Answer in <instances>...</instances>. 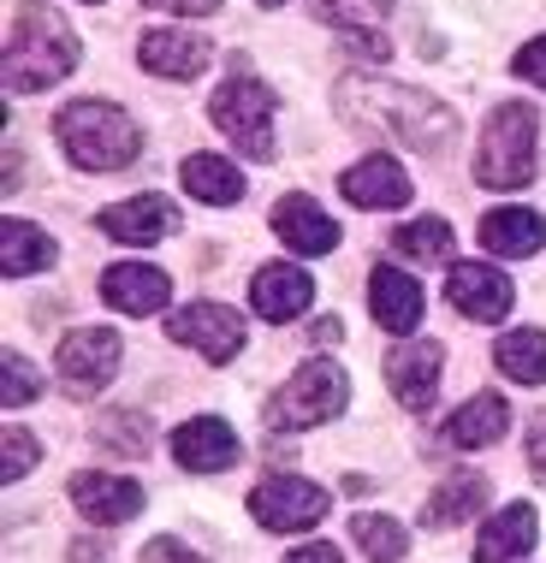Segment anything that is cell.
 I'll return each instance as SVG.
<instances>
[{
  "label": "cell",
  "instance_id": "cb8c5ba5",
  "mask_svg": "<svg viewBox=\"0 0 546 563\" xmlns=\"http://www.w3.org/2000/svg\"><path fill=\"white\" fill-rule=\"evenodd\" d=\"M546 243V220L535 208H493L481 220V250L488 255H535Z\"/></svg>",
  "mask_w": 546,
  "mask_h": 563
},
{
  "label": "cell",
  "instance_id": "7402d4cb",
  "mask_svg": "<svg viewBox=\"0 0 546 563\" xmlns=\"http://www.w3.org/2000/svg\"><path fill=\"white\" fill-rule=\"evenodd\" d=\"M273 232L292 243V255H327L332 243H339V225H332L309 196H280V208H273Z\"/></svg>",
  "mask_w": 546,
  "mask_h": 563
},
{
  "label": "cell",
  "instance_id": "d4e9b609",
  "mask_svg": "<svg viewBox=\"0 0 546 563\" xmlns=\"http://www.w3.org/2000/svg\"><path fill=\"white\" fill-rule=\"evenodd\" d=\"M178 178H185V190L196 196V202H208V208H232L238 196H244V173H238L226 155H185V166H178Z\"/></svg>",
  "mask_w": 546,
  "mask_h": 563
},
{
  "label": "cell",
  "instance_id": "603a6c76",
  "mask_svg": "<svg viewBox=\"0 0 546 563\" xmlns=\"http://www.w3.org/2000/svg\"><path fill=\"white\" fill-rule=\"evenodd\" d=\"M511 428V409L505 398H493V391H481V398H469L458 416L439 428V445H451V451H476V445H493L499 433Z\"/></svg>",
  "mask_w": 546,
  "mask_h": 563
},
{
  "label": "cell",
  "instance_id": "f1b7e54d",
  "mask_svg": "<svg viewBox=\"0 0 546 563\" xmlns=\"http://www.w3.org/2000/svg\"><path fill=\"white\" fill-rule=\"evenodd\" d=\"M96 439L108 445L113 456H149V439H155V421L143 416V409H113V416H101Z\"/></svg>",
  "mask_w": 546,
  "mask_h": 563
},
{
  "label": "cell",
  "instance_id": "83f0119b",
  "mask_svg": "<svg viewBox=\"0 0 546 563\" xmlns=\"http://www.w3.org/2000/svg\"><path fill=\"white\" fill-rule=\"evenodd\" d=\"M54 262V238L42 232V225L30 220H7V238H0V267L12 273V279H24V273H42Z\"/></svg>",
  "mask_w": 546,
  "mask_h": 563
},
{
  "label": "cell",
  "instance_id": "3957f363",
  "mask_svg": "<svg viewBox=\"0 0 546 563\" xmlns=\"http://www.w3.org/2000/svg\"><path fill=\"white\" fill-rule=\"evenodd\" d=\"M54 136L66 148V161H78L84 173H119L143 155V131L131 113H119L113 101H72L54 119Z\"/></svg>",
  "mask_w": 546,
  "mask_h": 563
},
{
  "label": "cell",
  "instance_id": "ffe728a7",
  "mask_svg": "<svg viewBox=\"0 0 546 563\" xmlns=\"http://www.w3.org/2000/svg\"><path fill=\"white\" fill-rule=\"evenodd\" d=\"M535 534H540V516L528 505H505L488 528H481L476 563H523L528 552H535Z\"/></svg>",
  "mask_w": 546,
  "mask_h": 563
},
{
  "label": "cell",
  "instance_id": "277c9868",
  "mask_svg": "<svg viewBox=\"0 0 546 563\" xmlns=\"http://www.w3.org/2000/svg\"><path fill=\"white\" fill-rule=\"evenodd\" d=\"M535 108L523 101H499L493 119L481 125V148H476V178L488 190H517L535 178Z\"/></svg>",
  "mask_w": 546,
  "mask_h": 563
},
{
  "label": "cell",
  "instance_id": "1f68e13d",
  "mask_svg": "<svg viewBox=\"0 0 546 563\" xmlns=\"http://www.w3.org/2000/svg\"><path fill=\"white\" fill-rule=\"evenodd\" d=\"M0 379H7V404L12 409H24V404L42 398V379H36V368H30L19 350H7V368H0Z\"/></svg>",
  "mask_w": 546,
  "mask_h": 563
},
{
  "label": "cell",
  "instance_id": "484cf974",
  "mask_svg": "<svg viewBox=\"0 0 546 563\" xmlns=\"http://www.w3.org/2000/svg\"><path fill=\"white\" fill-rule=\"evenodd\" d=\"M493 362H499V374L517 379V386H546V332H535V327L505 332L493 350Z\"/></svg>",
  "mask_w": 546,
  "mask_h": 563
},
{
  "label": "cell",
  "instance_id": "5b68a950",
  "mask_svg": "<svg viewBox=\"0 0 546 563\" xmlns=\"http://www.w3.org/2000/svg\"><path fill=\"white\" fill-rule=\"evenodd\" d=\"M273 113H280L273 89L262 78H250V71H232V78L215 89V101H208L215 131L232 148H244L250 161H273Z\"/></svg>",
  "mask_w": 546,
  "mask_h": 563
},
{
  "label": "cell",
  "instance_id": "30bf717a",
  "mask_svg": "<svg viewBox=\"0 0 546 563\" xmlns=\"http://www.w3.org/2000/svg\"><path fill=\"white\" fill-rule=\"evenodd\" d=\"M446 297L458 302V314H463V321H481V327L505 321V314H511V302H517V291H511V279H505V273H499V267H481V262H458V267H451Z\"/></svg>",
  "mask_w": 546,
  "mask_h": 563
},
{
  "label": "cell",
  "instance_id": "836d02e7",
  "mask_svg": "<svg viewBox=\"0 0 546 563\" xmlns=\"http://www.w3.org/2000/svg\"><path fill=\"white\" fill-rule=\"evenodd\" d=\"M143 563H208V558L190 552V545H178V540H149L143 545Z\"/></svg>",
  "mask_w": 546,
  "mask_h": 563
},
{
  "label": "cell",
  "instance_id": "8d00e7d4",
  "mask_svg": "<svg viewBox=\"0 0 546 563\" xmlns=\"http://www.w3.org/2000/svg\"><path fill=\"white\" fill-rule=\"evenodd\" d=\"M285 563H345V558H339V545H327V540H309V545H297V552L285 558Z\"/></svg>",
  "mask_w": 546,
  "mask_h": 563
},
{
  "label": "cell",
  "instance_id": "f546056e",
  "mask_svg": "<svg viewBox=\"0 0 546 563\" xmlns=\"http://www.w3.org/2000/svg\"><path fill=\"white\" fill-rule=\"evenodd\" d=\"M351 540L362 545V558H369V563H404V552H410L404 528L392 522V516H357Z\"/></svg>",
  "mask_w": 546,
  "mask_h": 563
},
{
  "label": "cell",
  "instance_id": "44dd1931",
  "mask_svg": "<svg viewBox=\"0 0 546 563\" xmlns=\"http://www.w3.org/2000/svg\"><path fill=\"white\" fill-rule=\"evenodd\" d=\"M166 273L161 267H143V262H119V267H108L101 273V297L113 302L119 314H155L161 302H166Z\"/></svg>",
  "mask_w": 546,
  "mask_h": 563
},
{
  "label": "cell",
  "instance_id": "7c38bea8",
  "mask_svg": "<svg viewBox=\"0 0 546 563\" xmlns=\"http://www.w3.org/2000/svg\"><path fill=\"white\" fill-rule=\"evenodd\" d=\"M72 505H78L96 528H119L149 505V493L125 475H96V468H89V475L72 481Z\"/></svg>",
  "mask_w": 546,
  "mask_h": 563
},
{
  "label": "cell",
  "instance_id": "4fadbf2b",
  "mask_svg": "<svg viewBox=\"0 0 546 563\" xmlns=\"http://www.w3.org/2000/svg\"><path fill=\"white\" fill-rule=\"evenodd\" d=\"M136 54H143V66L155 71V78L185 84V78H203L215 48H208V36H196V30H149V36L136 42Z\"/></svg>",
  "mask_w": 546,
  "mask_h": 563
},
{
  "label": "cell",
  "instance_id": "f35d334b",
  "mask_svg": "<svg viewBox=\"0 0 546 563\" xmlns=\"http://www.w3.org/2000/svg\"><path fill=\"white\" fill-rule=\"evenodd\" d=\"M78 563H108V552H96V545L84 540V545H78Z\"/></svg>",
  "mask_w": 546,
  "mask_h": 563
},
{
  "label": "cell",
  "instance_id": "e0dca14e",
  "mask_svg": "<svg viewBox=\"0 0 546 563\" xmlns=\"http://www.w3.org/2000/svg\"><path fill=\"white\" fill-rule=\"evenodd\" d=\"M339 196L351 208H404L410 202V178H404L398 161L369 155V161H357L351 173L339 178Z\"/></svg>",
  "mask_w": 546,
  "mask_h": 563
},
{
  "label": "cell",
  "instance_id": "ba28073f",
  "mask_svg": "<svg viewBox=\"0 0 546 563\" xmlns=\"http://www.w3.org/2000/svg\"><path fill=\"white\" fill-rule=\"evenodd\" d=\"M119 350H125L119 332L84 327V332H66V344L54 350V368H59V379H66L78 398H89V391H101L119 374Z\"/></svg>",
  "mask_w": 546,
  "mask_h": 563
},
{
  "label": "cell",
  "instance_id": "4316f807",
  "mask_svg": "<svg viewBox=\"0 0 546 563\" xmlns=\"http://www.w3.org/2000/svg\"><path fill=\"white\" fill-rule=\"evenodd\" d=\"M481 505H488V481H481V475H451L428 505H422V522H428V528H458Z\"/></svg>",
  "mask_w": 546,
  "mask_h": 563
},
{
  "label": "cell",
  "instance_id": "d590c367",
  "mask_svg": "<svg viewBox=\"0 0 546 563\" xmlns=\"http://www.w3.org/2000/svg\"><path fill=\"white\" fill-rule=\"evenodd\" d=\"M149 7H161V12H178V19H208V12L220 7V0H149Z\"/></svg>",
  "mask_w": 546,
  "mask_h": 563
},
{
  "label": "cell",
  "instance_id": "74e56055",
  "mask_svg": "<svg viewBox=\"0 0 546 563\" xmlns=\"http://www.w3.org/2000/svg\"><path fill=\"white\" fill-rule=\"evenodd\" d=\"M528 468H535V475L546 481V416L535 421V428H528Z\"/></svg>",
  "mask_w": 546,
  "mask_h": 563
},
{
  "label": "cell",
  "instance_id": "4dcf8cb0",
  "mask_svg": "<svg viewBox=\"0 0 546 563\" xmlns=\"http://www.w3.org/2000/svg\"><path fill=\"white\" fill-rule=\"evenodd\" d=\"M398 255H416V262H446L451 255V225L446 220H410L398 238H392Z\"/></svg>",
  "mask_w": 546,
  "mask_h": 563
},
{
  "label": "cell",
  "instance_id": "9c48e42d",
  "mask_svg": "<svg viewBox=\"0 0 546 563\" xmlns=\"http://www.w3.org/2000/svg\"><path fill=\"white\" fill-rule=\"evenodd\" d=\"M166 332H173L178 344H196L208 362H232L238 350H244V321H238V309H226V302H185V309L166 314Z\"/></svg>",
  "mask_w": 546,
  "mask_h": 563
},
{
  "label": "cell",
  "instance_id": "60d3db41",
  "mask_svg": "<svg viewBox=\"0 0 546 563\" xmlns=\"http://www.w3.org/2000/svg\"><path fill=\"white\" fill-rule=\"evenodd\" d=\"M84 7H101V0H84Z\"/></svg>",
  "mask_w": 546,
  "mask_h": 563
},
{
  "label": "cell",
  "instance_id": "6da1fadb",
  "mask_svg": "<svg viewBox=\"0 0 546 563\" xmlns=\"http://www.w3.org/2000/svg\"><path fill=\"white\" fill-rule=\"evenodd\" d=\"M339 101L357 113V125H374V131L404 136V143L422 148V155H439V148L458 136V119H451V108H439L434 96L404 89V84H386V78H345V84H339Z\"/></svg>",
  "mask_w": 546,
  "mask_h": 563
},
{
  "label": "cell",
  "instance_id": "8992f818",
  "mask_svg": "<svg viewBox=\"0 0 546 563\" xmlns=\"http://www.w3.org/2000/svg\"><path fill=\"white\" fill-rule=\"evenodd\" d=\"M345 398H351V379H345L339 362L315 356L303 362V368L285 379L280 398H267V428L273 433H303V428H321V421H332L345 409Z\"/></svg>",
  "mask_w": 546,
  "mask_h": 563
},
{
  "label": "cell",
  "instance_id": "ab89813d",
  "mask_svg": "<svg viewBox=\"0 0 546 563\" xmlns=\"http://www.w3.org/2000/svg\"><path fill=\"white\" fill-rule=\"evenodd\" d=\"M262 7H285V0H262Z\"/></svg>",
  "mask_w": 546,
  "mask_h": 563
},
{
  "label": "cell",
  "instance_id": "7a4b0ae2",
  "mask_svg": "<svg viewBox=\"0 0 546 563\" xmlns=\"http://www.w3.org/2000/svg\"><path fill=\"white\" fill-rule=\"evenodd\" d=\"M78 71V36L42 0H24L12 12V42H7V96H42L59 78Z\"/></svg>",
  "mask_w": 546,
  "mask_h": 563
},
{
  "label": "cell",
  "instance_id": "52a82bcc",
  "mask_svg": "<svg viewBox=\"0 0 546 563\" xmlns=\"http://www.w3.org/2000/svg\"><path fill=\"white\" fill-rule=\"evenodd\" d=\"M332 498L321 493L315 481H297V475H267L262 486L250 493V516L267 528V534H303L327 516Z\"/></svg>",
  "mask_w": 546,
  "mask_h": 563
},
{
  "label": "cell",
  "instance_id": "d6a6232c",
  "mask_svg": "<svg viewBox=\"0 0 546 563\" xmlns=\"http://www.w3.org/2000/svg\"><path fill=\"white\" fill-rule=\"evenodd\" d=\"M36 439H30L24 428H12L7 433V451H0V475H7V486H19L24 475H30V468H36Z\"/></svg>",
  "mask_w": 546,
  "mask_h": 563
},
{
  "label": "cell",
  "instance_id": "ac0fdd59",
  "mask_svg": "<svg viewBox=\"0 0 546 563\" xmlns=\"http://www.w3.org/2000/svg\"><path fill=\"white\" fill-rule=\"evenodd\" d=\"M386 386L404 409H428L439 386V344H404L386 356Z\"/></svg>",
  "mask_w": 546,
  "mask_h": 563
},
{
  "label": "cell",
  "instance_id": "e575fe53",
  "mask_svg": "<svg viewBox=\"0 0 546 563\" xmlns=\"http://www.w3.org/2000/svg\"><path fill=\"white\" fill-rule=\"evenodd\" d=\"M511 71H517V78H528V84H540V89H546V36H540V42H528V48L517 54V66H511Z\"/></svg>",
  "mask_w": 546,
  "mask_h": 563
},
{
  "label": "cell",
  "instance_id": "8fae6325",
  "mask_svg": "<svg viewBox=\"0 0 546 563\" xmlns=\"http://www.w3.org/2000/svg\"><path fill=\"white\" fill-rule=\"evenodd\" d=\"M386 7H392V0H315V19H321V24H339L357 59L386 66V54H392V42H386V30H381Z\"/></svg>",
  "mask_w": 546,
  "mask_h": 563
},
{
  "label": "cell",
  "instance_id": "5bb4252c",
  "mask_svg": "<svg viewBox=\"0 0 546 563\" xmlns=\"http://www.w3.org/2000/svg\"><path fill=\"white\" fill-rule=\"evenodd\" d=\"M101 232L113 243H161L166 232H178V208L166 196H131V202H113L101 208Z\"/></svg>",
  "mask_w": 546,
  "mask_h": 563
},
{
  "label": "cell",
  "instance_id": "2e32d148",
  "mask_svg": "<svg viewBox=\"0 0 546 563\" xmlns=\"http://www.w3.org/2000/svg\"><path fill=\"white\" fill-rule=\"evenodd\" d=\"M173 456H178V468H190V475H220V468L238 463V433L215 416L185 421V428L173 433Z\"/></svg>",
  "mask_w": 546,
  "mask_h": 563
},
{
  "label": "cell",
  "instance_id": "d6986e66",
  "mask_svg": "<svg viewBox=\"0 0 546 563\" xmlns=\"http://www.w3.org/2000/svg\"><path fill=\"white\" fill-rule=\"evenodd\" d=\"M369 302H374V321L386 332H416L422 327V285L398 267H374L369 273Z\"/></svg>",
  "mask_w": 546,
  "mask_h": 563
},
{
  "label": "cell",
  "instance_id": "9a60e30c",
  "mask_svg": "<svg viewBox=\"0 0 546 563\" xmlns=\"http://www.w3.org/2000/svg\"><path fill=\"white\" fill-rule=\"evenodd\" d=\"M309 297H315V285H309V273L292 267V262H273L262 267L250 279V302H255V314L273 327H285V321H297L303 309H309Z\"/></svg>",
  "mask_w": 546,
  "mask_h": 563
}]
</instances>
